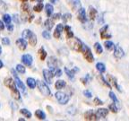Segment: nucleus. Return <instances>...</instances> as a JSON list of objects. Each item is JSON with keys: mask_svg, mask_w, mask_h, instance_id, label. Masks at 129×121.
Here are the masks:
<instances>
[{"mask_svg": "<svg viewBox=\"0 0 129 121\" xmlns=\"http://www.w3.org/2000/svg\"><path fill=\"white\" fill-rule=\"evenodd\" d=\"M4 83L6 87H8V88L11 90V92H12V93H13V97H14V99L20 100L21 94H20V92L16 89L15 82H14L12 78H10V77H6L4 80Z\"/></svg>", "mask_w": 129, "mask_h": 121, "instance_id": "nucleus-1", "label": "nucleus"}, {"mask_svg": "<svg viewBox=\"0 0 129 121\" xmlns=\"http://www.w3.org/2000/svg\"><path fill=\"white\" fill-rule=\"evenodd\" d=\"M67 44L70 46V48L74 50L77 51V52H82L83 48V44L78 38H75V37H72V38L68 39L67 40Z\"/></svg>", "mask_w": 129, "mask_h": 121, "instance_id": "nucleus-2", "label": "nucleus"}, {"mask_svg": "<svg viewBox=\"0 0 129 121\" xmlns=\"http://www.w3.org/2000/svg\"><path fill=\"white\" fill-rule=\"evenodd\" d=\"M37 85H38V88H39V90H40V92L42 93L43 95H45V96H49V95H51L50 90H49L48 86L44 82L38 80L37 81Z\"/></svg>", "mask_w": 129, "mask_h": 121, "instance_id": "nucleus-3", "label": "nucleus"}, {"mask_svg": "<svg viewBox=\"0 0 129 121\" xmlns=\"http://www.w3.org/2000/svg\"><path fill=\"white\" fill-rule=\"evenodd\" d=\"M82 53H83V56H84V58L86 59L88 62L91 63L94 61V56H93L92 53H91V48H89L88 46H86V45H84L83 46V51H82Z\"/></svg>", "mask_w": 129, "mask_h": 121, "instance_id": "nucleus-4", "label": "nucleus"}, {"mask_svg": "<svg viewBox=\"0 0 129 121\" xmlns=\"http://www.w3.org/2000/svg\"><path fill=\"white\" fill-rule=\"evenodd\" d=\"M56 100H57V101L62 105L67 104L69 101V99H70L68 95L62 93V92H57V93H56Z\"/></svg>", "mask_w": 129, "mask_h": 121, "instance_id": "nucleus-5", "label": "nucleus"}, {"mask_svg": "<svg viewBox=\"0 0 129 121\" xmlns=\"http://www.w3.org/2000/svg\"><path fill=\"white\" fill-rule=\"evenodd\" d=\"M12 74H13V75H14V82H15V83L17 85H18V87L19 88L22 90V92L24 93V94H26V87H25V85L23 84V83H22V81L20 80V78L18 77V75H17V74H16V72L14 70V69H12Z\"/></svg>", "mask_w": 129, "mask_h": 121, "instance_id": "nucleus-6", "label": "nucleus"}, {"mask_svg": "<svg viewBox=\"0 0 129 121\" xmlns=\"http://www.w3.org/2000/svg\"><path fill=\"white\" fill-rule=\"evenodd\" d=\"M77 19H78L82 23H84V22H87L86 12H85L84 8L81 7L78 9V12H77Z\"/></svg>", "mask_w": 129, "mask_h": 121, "instance_id": "nucleus-7", "label": "nucleus"}, {"mask_svg": "<svg viewBox=\"0 0 129 121\" xmlns=\"http://www.w3.org/2000/svg\"><path fill=\"white\" fill-rule=\"evenodd\" d=\"M57 64H58V60L54 57V56H51L48 58V66L49 67V68H51V71L53 73H55V71L56 70V67H57Z\"/></svg>", "mask_w": 129, "mask_h": 121, "instance_id": "nucleus-8", "label": "nucleus"}, {"mask_svg": "<svg viewBox=\"0 0 129 121\" xmlns=\"http://www.w3.org/2000/svg\"><path fill=\"white\" fill-rule=\"evenodd\" d=\"M114 56L117 59H121L124 56V50L118 45L114 46Z\"/></svg>", "mask_w": 129, "mask_h": 121, "instance_id": "nucleus-9", "label": "nucleus"}, {"mask_svg": "<svg viewBox=\"0 0 129 121\" xmlns=\"http://www.w3.org/2000/svg\"><path fill=\"white\" fill-rule=\"evenodd\" d=\"M67 2L74 11H76L78 10L79 8H81L80 0H67Z\"/></svg>", "mask_w": 129, "mask_h": 121, "instance_id": "nucleus-10", "label": "nucleus"}, {"mask_svg": "<svg viewBox=\"0 0 129 121\" xmlns=\"http://www.w3.org/2000/svg\"><path fill=\"white\" fill-rule=\"evenodd\" d=\"M43 75H44V79L48 83H51L52 82V78L54 76V73L51 70H47V69H44L43 70Z\"/></svg>", "mask_w": 129, "mask_h": 121, "instance_id": "nucleus-11", "label": "nucleus"}, {"mask_svg": "<svg viewBox=\"0 0 129 121\" xmlns=\"http://www.w3.org/2000/svg\"><path fill=\"white\" fill-rule=\"evenodd\" d=\"M109 114V110L107 109H97V111L95 112V115H96L97 120L100 118H103V117H106Z\"/></svg>", "mask_w": 129, "mask_h": 121, "instance_id": "nucleus-12", "label": "nucleus"}, {"mask_svg": "<svg viewBox=\"0 0 129 121\" xmlns=\"http://www.w3.org/2000/svg\"><path fill=\"white\" fill-rule=\"evenodd\" d=\"M109 30V25H105L100 30V34H101V39H110L111 38V34H109L108 32Z\"/></svg>", "mask_w": 129, "mask_h": 121, "instance_id": "nucleus-13", "label": "nucleus"}, {"mask_svg": "<svg viewBox=\"0 0 129 121\" xmlns=\"http://www.w3.org/2000/svg\"><path fill=\"white\" fill-rule=\"evenodd\" d=\"M16 45H17V47H18V48L20 50H25L27 48L28 43H27V41L25 40V39L21 38L16 40Z\"/></svg>", "mask_w": 129, "mask_h": 121, "instance_id": "nucleus-14", "label": "nucleus"}, {"mask_svg": "<svg viewBox=\"0 0 129 121\" xmlns=\"http://www.w3.org/2000/svg\"><path fill=\"white\" fill-rule=\"evenodd\" d=\"M22 61L25 66L27 67H30L32 65V61H33V58H32V56L29 54H25L22 56Z\"/></svg>", "mask_w": 129, "mask_h": 121, "instance_id": "nucleus-15", "label": "nucleus"}, {"mask_svg": "<svg viewBox=\"0 0 129 121\" xmlns=\"http://www.w3.org/2000/svg\"><path fill=\"white\" fill-rule=\"evenodd\" d=\"M108 81H109V84H111L112 86L116 87V88L118 90L119 92H121V88L118 84H117V79L115 78L114 76H112L111 75H108Z\"/></svg>", "mask_w": 129, "mask_h": 121, "instance_id": "nucleus-16", "label": "nucleus"}, {"mask_svg": "<svg viewBox=\"0 0 129 121\" xmlns=\"http://www.w3.org/2000/svg\"><path fill=\"white\" fill-rule=\"evenodd\" d=\"M84 118L86 120H97V117H96V115H95V113L93 112V110L90 109V110L86 111L84 113Z\"/></svg>", "mask_w": 129, "mask_h": 121, "instance_id": "nucleus-17", "label": "nucleus"}, {"mask_svg": "<svg viewBox=\"0 0 129 121\" xmlns=\"http://www.w3.org/2000/svg\"><path fill=\"white\" fill-rule=\"evenodd\" d=\"M63 30H64V26H63L62 23H59L57 24V26L56 27L55 29V32H54V37L56 39H59L61 36V33H62Z\"/></svg>", "mask_w": 129, "mask_h": 121, "instance_id": "nucleus-18", "label": "nucleus"}, {"mask_svg": "<svg viewBox=\"0 0 129 121\" xmlns=\"http://www.w3.org/2000/svg\"><path fill=\"white\" fill-rule=\"evenodd\" d=\"M89 16L91 20H94L97 16V10L93 6H90L89 7Z\"/></svg>", "mask_w": 129, "mask_h": 121, "instance_id": "nucleus-19", "label": "nucleus"}, {"mask_svg": "<svg viewBox=\"0 0 129 121\" xmlns=\"http://www.w3.org/2000/svg\"><path fill=\"white\" fill-rule=\"evenodd\" d=\"M64 32H66V34H67V39H70V38H72V37H74V33H73L72 29H71L70 26L66 25V26L64 27Z\"/></svg>", "mask_w": 129, "mask_h": 121, "instance_id": "nucleus-20", "label": "nucleus"}, {"mask_svg": "<svg viewBox=\"0 0 129 121\" xmlns=\"http://www.w3.org/2000/svg\"><path fill=\"white\" fill-rule=\"evenodd\" d=\"M27 84H28V86L30 89H34L36 87L37 82L33 78H31V77H29V78H27Z\"/></svg>", "mask_w": 129, "mask_h": 121, "instance_id": "nucleus-21", "label": "nucleus"}, {"mask_svg": "<svg viewBox=\"0 0 129 121\" xmlns=\"http://www.w3.org/2000/svg\"><path fill=\"white\" fill-rule=\"evenodd\" d=\"M35 116H36L39 119H40V120H43V119L46 118L45 113L43 112L42 110H40V109H37V110L35 111Z\"/></svg>", "mask_w": 129, "mask_h": 121, "instance_id": "nucleus-22", "label": "nucleus"}, {"mask_svg": "<svg viewBox=\"0 0 129 121\" xmlns=\"http://www.w3.org/2000/svg\"><path fill=\"white\" fill-rule=\"evenodd\" d=\"M53 11H54V7H53L52 5L50 4H47L46 5V13H47V15L48 17H50L53 14Z\"/></svg>", "mask_w": 129, "mask_h": 121, "instance_id": "nucleus-23", "label": "nucleus"}, {"mask_svg": "<svg viewBox=\"0 0 129 121\" xmlns=\"http://www.w3.org/2000/svg\"><path fill=\"white\" fill-rule=\"evenodd\" d=\"M38 54H39V56H40V60H44L46 58L47 56V52L43 48H40L38 51Z\"/></svg>", "mask_w": 129, "mask_h": 121, "instance_id": "nucleus-24", "label": "nucleus"}, {"mask_svg": "<svg viewBox=\"0 0 129 121\" xmlns=\"http://www.w3.org/2000/svg\"><path fill=\"white\" fill-rule=\"evenodd\" d=\"M28 40H29V43H30L31 46H35V45L37 44V37H36V35L32 32L31 35L30 36V38L28 39Z\"/></svg>", "mask_w": 129, "mask_h": 121, "instance_id": "nucleus-25", "label": "nucleus"}, {"mask_svg": "<svg viewBox=\"0 0 129 121\" xmlns=\"http://www.w3.org/2000/svg\"><path fill=\"white\" fill-rule=\"evenodd\" d=\"M55 86H56V88L57 90H60V89L64 88L66 86V82L63 80H57L56 82V83H55Z\"/></svg>", "mask_w": 129, "mask_h": 121, "instance_id": "nucleus-26", "label": "nucleus"}, {"mask_svg": "<svg viewBox=\"0 0 129 121\" xmlns=\"http://www.w3.org/2000/svg\"><path fill=\"white\" fill-rule=\"evenodd\" d=\"M44 25L48 31H50L51 29L53 28V26H54V22H53V21H51L50 19H48V20L45 21Z\"/></svg>", "mask_w": 129, "mask_h": 121, "instance_id": "nucleus-27", "label": "nucleus"}, {"mask_svg": "<svg viewBox=\"0 0 129 121\" xmlns=\"http://www.w3.org/2000/svg\"><path fill=\"white\" fill-rule=\"evenodd\" d=\"M98 79H99V80L101 81V83H102V84H104L105 86H107V87H109V89H111V85L109 84V82H107V81L105 80L104 77H103L101 75H98Z\"/></svg>", "mask_w": 129, "mask_h": 121, "instance_id": "nucleus-28", "label": "nucleus"}, {"mask_svg": "<svg viewBox=\"0 0 129 121\" xmlns=\"http://www.w3.org/2000/svg\"><path fill=\"white\" fill-rule=\"evenodd\" d=\"M96 68L100 73H104L106 71V67H105V65L103 63H97Z\"/></svg>", "mask_w": 129, "mask_h": 121, "instance_id": "nucleus-29", "label": "nucleus"}, {"mask_svg": "<svg viewBox=\"0 0 129 121\" xmlns=\"http://www.w3.org/2000/svg\"><path fill=\"white\" fill-rule=\"evenodd\" d=\"M20 113L22 114V115H23L25 117H28V118H30V117H31V113L26 109H22L20 110Z\"/></svg>", "mask_w": 129, "mask_h": 121, "instance_id": "nucleus-30", "label": "nucleus"}, {"mask_svg": "<svg viewBox=\"0 0 129 121\" xmlns=\"http://www.w3.org/2000/svg\"><path fill=\"white\" fill-rule=\"evenodd\" d=\"M94 49H95V51H96V53H98V54H101V53L103 52L102 47H101V45L100 44L99 42H96L94 44Z\"/></svg>", "mask_w": 129, "mask_h": 121, "instance_id": "nucleus-31", "label": "nucleus"}, {"mask_svg": "<svg viewBox=\"0 0 129 121\" xmlns=\"http://www.w3.org/2000/svg\"><path fill=\"white\" fill-rule=\"evenodd\" d=\"M31 33H32L31 31H30V30H24L23 32H22V38L25 39V40H28V39L30 38V35H31Z\"/></svg>", "mask_w": 129, "mask_h": 121, "instance_id": "nucleus-32", "label": "nucleus"}, {"mask_svg": "<svg viewBox=\"0 0 129 121\" xmlns=\"http://www.w3.org/2000/svg\"><path fill=\"white\" fill-rule=\"evenodd\" d=\"M104 46L108 50H111V49L114 48V46H115V45H114V43H113L112 41H105Z\"/></svg>", "mask_w": 129, "mask_h": 121, "instance_id": "nucleus-33", "label": "nucleus"}, {"mask_svg": "<svg viewBox=\"0 0 129 121\" xmlns=\"http://www.w3.org/2000/svg\"><path fill=\"white\" fill-rule=\"evenodd\" d=\"M16 70H17V72H19L20 74H25V67L22 66V65L19 64L16 66Z\"/></svg>", "mask_w": 129, "mask_h": 121, "instance_id": "nucleus-34", "label": "nucleus"}, {"mask_svg": "<svg viewBox=\"0 0 129 121\" xmlns=\"http://www.w3.org/2000/svg\"><path fill=\"white\" fill-rule=\"evenodd\" d=\"M64 72H66V74H67V75L68 76L69 79H74L75 78V75H74V72H72V71H70L69 69H67V67H64Z\"/></svg>", "mask_w": 129, "mask_h": 121, "instance_id": "nucleus-35", "label": "nucleus"}, {"mask_svg": "<svg viewBox=\"0 0 129 121\" xmlns=\"http://www.w3.org/2000/svg\"><path fill=\"white\" fill-rule=\"evenodd\" d=\"M42 9H43V4L42 3H39L38 5H36V6L33 7V10H34L35 12H41Z\"/></svg>", "mask_w": 129, "mask_h": 121, "instance_id": "nucleus-36", "label": "nucleus"}, {"mask_svg": "<svg viewBox=\"0 0 129 121\" xmlns=\"http://www.w3.org/2000/svg\"><path fill=\"white\" fill-rule=\"evenodd\" d=\"M3 19H4L5 22L6 24H10L11 23V21H12V18H11V16L9 14H4L3 16Z\"/></svg>", "mask_w": 129, "mask_h": 121, "instance_id": "nucleus-37", "label": "nucleus"}, {"mask_svg": "<svg viewBox=\"0 0 129 121\" xmlns=\"http://www.w3.org/2000/svg\"><path fill=\"white\" fill-rule=\"evenodd\" d=\"M109 110H111L113 113H117V111H118V109H117V106H116V105H115V102L112 103V104H109Z\"/></svg>", "mask_w": 129, "mask_h": 121, "instance_id": "nucleus-38", "label": "nucleus"}, {"mask_svg": "<svg viewBox=\"0 0 129 121\" xmlns=\"http://www.w3.org/2000/svg\"><path fill=\"white\" fill-rule=\"evenodd\" d=\"M62 19H63V21H64V23H66L67 21H69V20H71V19H72V15H71L70 14H64V15L62 16Z\"/></svg>", "mask_w": 129, "mask_h": 121, "instance_id": "nucleus-39", "label": "nucleus"}, {"mask_svg": "<svg viewBox=\"0 0 129 121\" xmlns=\"http://www.w3.org/2000/svg\"><path fill=\"white\" fill-rule=\"evenodd\" d=\"M109 97H110V99L112 100L115 103H117L118 102V100H117V96L115 95V93H113V92H109Z\"/></svg>", "mask_w": 129, "mask_h": 121, "instance_id": "nucleus-40", "label": "nucleus"}, {"mask_svg": "<svg viewBox=\"0 0 129 121\" xmlns=\"http://www.w3.org/2000/svg\"><path fill=\"white\" fill-rule=\"evenodd\" d=\"M42 36L44 37L46 40H49V39L51 38V36H50V33L48 32V31H44V32H42Z\"/></svg>", "mask_w": 129, "mask_h": 121, "instance_id": "nucleus-41", "label": "nucleus"}, {"mask_svg": "<svg viewBox=\"0 0 129 121\" xmlns=\"http://www.w3.org/2000/svg\"><path fill=\"white\" fill-rule=\"evenodd\" d=\"M93 103H94L95 105H97V106H99V105H102L103 102L102 101H101V100L98 98V97H96V98H94V100H93Z\"/></svg>", "mask_w": 129, "mask_h": 121, "instance_id": "nucleus-42", "label": "nucleus"}, {"mask_svg": "<svg viewBox=\"0 0 129 121\" xmlns=\"http://www.w3.org/2000/svg\"><path fill=\"white\" fill-rule=\"evenodd\" d=\"M22 9L23 11H25V12H29V11H30V6H29V5L26 4V3H23V4L22 5Z\"/></svg>", "mask_w": 129, "mask_h": 121, "instance_id": "nucleus-43", "label": "nucleus"}, {"mask_svg": "<svg viewBox=\"0 0 129 121\" xmlns=\"http://www.w3.org/2000/svg\"><path fill=\"white\" fill-rule=\"evenodd\" d=\"M2 43L4 45H9L10 44V40L8 38H3L2 39Z\"/></svg>", "mask_w": 129, "mask_h": 121, "instance_id": "nucleus-44", "label": "nucleus"}, {"mask_svg": "<svg viewBox=\"0 0 129 121\" xmlns=\"http://www.w3.org/2000/svg\"><path fill=\"white\" fill-rule=\"evenodd\" d=\"M55 75H56V76H58V77H60L61 75H62V71L60 70V69H56V71H55Z\"/></svg>", "mask_w": 129, "mask_h": 121, "instance_id": "nucleus-45", "label": "nucleus"}, {"mask_svg": "<svg viewBox=\"0 0 129 121\" xmlns=\"http://www.w3.org/2000/svg\"><path fill=\"white\" fill-rule=\"evenodd\" d=\"M83 94H84V96H86L87 98H91V96H92L91 93V92H89V91H84L83 92Z\"/></svg>", "mask_w": 129, "mask_h": 121, "instance_id": "nucleus-46", "label": "nucleus"}, {"mask_svg": "<svg viewBox=\"0 0 129 121\" xmlns=\"http://www.w3.org/2000/svg\"><path fill=\"white\" fill-rule=\"evenodd\" d=\"M60 16H61L60 14H55L54 15H53V20H58V19L61 18Z\"/></svg>", "mask_w": 129, "mask_h": 121, "instance_id": "nucleus-47", "label": "nucleus"}, {"mask_svg": "<svg viewBox=\"0 0 129 121\" xmlns=\"http://www.w3.org/2000/svg\"><path fill=\"white\" fill-rule=\"evenodd\" d=\"M7 29H8V30H9V31H10V32H12V31H13V29H14V26H13V25H12V24H7Z\"/></svg>", "mask_w": 129, "mask_h": 121, "instance_id": "nucleus-48", "label": "nucleus"}, {"mask_svg": "<svg viewBox=\"0 0 129 121\" xmlns=\"http://www.w3.org/2000/svg\"><path fill=\"white\" fill-rule=\"evenodd\" d=\"M5 29V25H4V22H2V21H0V30L2 31Z\"/></svg>", "mask_w": 129, "mask_h": 121, "instance_id": "nucleus-49", "label": "nucleus"}, {"mask_svg": "<svg viewBox=\"0 0 129 121\" xmlns=\"http://www.w3.org/2000/svg\"><path fill=\"white\" fill-rule=\"evenodd\" d=\"M81 81L83 82V84H86V83H87V81H88V80H87L86 78H82V79H81Z\"/></svg>", "mask_w": 129, "mask_h": 121, "instance_id": "nucleus-50", "label": "nucleus"}, {"mask_svg": "<svg viewBox=\"0 0 129 121\" xmlns=\"http://www.w3.org/2000/svg\"><path fill=\"white\" fill-rule=\"evenodd\" d=\"M14 20L15 21L16 23H18V22H19V21H18V16H17V15L14 16Z\"/></svg>", "mask_w": 129, "mask_h": 121, "instance_id": "nucleus-51", "label": "nucleus"}, {"mask_svg": "<svg viewBox=\"0 0 129 121\" xmlns=\"http://www.w3.org/2000/svg\"><path fill=\"white\" fill-rule=\"evenodd\" d=\"M33 18H34V15H32V14H31V15H30V19H29V22H31V20Z\"/></svg>", "mask_w": 129, "mask_h": 121, "instance_id": "nucleus-52", "label": "nucleus"}, {"mask_svg": "<svg viewBox=\"0 0 129 121\" xmlns=\"http://www.w3.org/2000/svg\"><path fill=\"white\" fill-rule=\"evenodd\" d=\"M3 66H4V64H3V62L1 60H0V68H2Z\"/></svg>", "mask_w": 129, "mask_h": 121, "instance_id": "nucleus-53", "label": "nucleus"}, {"mask_svg": "<svg viewBox=\"0 0 129 121\" xmlns=\"http://www.w3.org/2000/svg\"><path fill=\"white\" fill-rule=\"evenodd\" d=\"M31 1H38L39 3H42L43 0H31Z\"/></svg>", "mask_w": 129, "mask_h": 121, "instance_id": "nucleus-54", "label": "nucleus"}, {"mask_svg": "<svg viewBox=\"0 0 129 121\" xmlns=\"http://www.w3.org/2000/svg\"><path fill=\"white\" fill-rule=\"evenodd\" d=\"M51 3H56V0H50Z\"/></svg>", "mask_w": 129, "mask_h": 121, "instance_id": "nucleus-55", "label": "nucleus"}, {"mask_svg": "<svg viewBox=\"0 0 129 121\" xmlns=\"http://www.w3.org/2000/svg\"><path fill=\"white\" fill-rule=\"evenodd\" d=\"M2 53V48H1V46H0V54Z\"/></svg>", "mask_w": 129, "mask_h": 121, "instance_id": "nucleus-56", "label": "nucleus"}, {"mask_svg": "<svg viewBox=\"0 0 129 121\" xmlns=\"http://www.w3.org/2000/svg\"><path fill=\"white\" fill-rule=\"evenodd\" d=\"M21 1H22V2H27L28 0H21Z\"/></svg>", "mask_w": 129, "mask_h": 121, "instance_id": "nucleus-57", "label": "nucleus"}]
</instances>
